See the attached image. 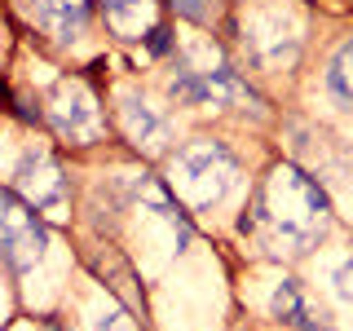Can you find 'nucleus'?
Here are the masks:
<instances>
[{
    "instance_id": "nucleus-9",
    "label": "nucleus",
    "mask_w": 353,
    "mask_h": 331,
    "mask_svg": "<svg viewBox=\"0 0 353 331\" xmlns=\"http://www.w3.org/2000/svg\"><path fill=\"white\" fill-rule=\"evenodd\" d=\"M274 318H283L287 327H301V331H331V314L318 305V296L301 279H283L274 287Z\"/></svg>"
},
{
    "instance_id": "nucleus-6",
    "label": "nucleus",
    "mask_w": 353,
    "mask_h": 331,
    "mask_svg": "<svg viewBox=\"0 0 353 331\" xmlns=\"http://www.w3.org/2000/svg\"><path fill=\"white\" fill-rule=\"evenodd\" d=\"M14 190L18 199H27L40 217L58 221L66 217L71 208V190H66V177H62V163L53 159L49 150H27L14 168Z\"/></svg>"
},
{
    "instance_id": "nucleus-11",
    "label": "nucleus",
    "mask_w": 353,
    "mask_h": 331,
    "mask_svg": "<svg viewBox=\"0 0 353 331\" xmlns=\"http://www.w3.org/2000/svg\"><path fill=\"white\" fill-rule=\"evenodd\" d=\"M102 14L110 22V31L124 40H141V27H154L150 14H154V0H102Z\"/></svg>"
},
{
    "instance_id": "nucleus-5",
    "label": "nucleus",
    "mask_w": 353,
    "mask_h": 331,
    "mask_svg": "<svg viewBox=\"0 0 353 331\" xmlns=\"http://www.w3.org/2000/svg\"><path fill=\"white\" fill-rule=\"evenodd\" d=\"M301 36H305V22L292 14V5H270V9H256L252 18H243V44L265 66L296 62Z\"/></svg>"
},
{
    "instance_id": "nucleus-12",
    "label": "nucleus",
    "mask_w": 353,
    "mask_h": 331,
    "mask_svg": "<svg viewBox=\"0 0 353 331\" xmlns=\"http://www.w3.org/2000/svg\"><path fill=\"white\" fill-rule=\"evenodd\" d=\"M327 93L336 97V106L353 110V36L340 40L327 62Z\"/></svg>"
},
{
    "instance_id": "nucleus-14",
    "label": "nucleus",
    "mask_w": 353,
    "mask_h": 331,
    "mask_svg": "<svg viewBox=\"0 0 353 331\" xmlns=\"http://www.w3.org/2000/svg\"><path fill=\"white\" fill-rule=\"evenodd\" d=\"M172 9H176L181 18H194V22L208 18V0H172Z\"/></svg>"
},
{
    "instance_id": "nucleus-10",
    "label": "nucleus",
    "mask_w": 353,
    "mask_h": 331,
    "mask_svg": "<svg viewBox=\"0 0 353 331\" xmlns=\"http://www.w3.org/2000/svg\"><path fill=\"white\" fill-rule=\"evenodd\" d=\"M31 14L49 36L75 40L93 18V0H31Z\"/></svg>"
},
{
    "instance_id": "nucleus-7",
    "label": "nucleus",
    "mask_w": 353,
    "mask_h": 331,
    "mask_svg": "<svg viewBox=\"0 0 353 331\" xmlns=\"http://www.w3.org/2000/svg\"><path fill=\"white\" fill-rule=\"evenodd\" d=\"M44 115H49V124L62 132V137L71 141H93L97 132H102V110H97V97L88 93L80 80H62L53 84V93L44 97Z\"/></svg>"
},
{
    "instance_id": "nucleus-3",
    "label": "nucleus",
    "mask_w": 353,
    "mask_h": 331,
    "mask_svg": "<svg viewBox=\"0 0 353 331\" xmlns=\"http://www.w3.org/2000/svg\"><path fill=\"white\" fill-rule=\"evenodd\" d=\"M44 248H49V234H44L40 212L18 199V190H0V257H5L9 270H31Z\"/></svg>"
},
{
    "instance_id": "nucleus-2",
    "label": "nucleus",
    "mask_w": 353,
    "mask_h": 331,
    "mask_svg": "<svg viewBox=\"0 0 353 331\" xmlns=\"http://www.w3.org/2000/svg\"><path fill=\"white\" fill-rule=\"evenodd\" d=\"M234 185H239V159L212 137L185 141L168 163V190L190 212H208V208L225 203Z\"/></svg>"
},
{
    "instance_id": "nucleus-13",
    "label": "nucleus",
    "mask_w": 353,
    "mask_h": 331,
    "mask_svg": "<svg viewBox=\"0 0 353 331\" xmlns=\"http://www.w3.org/2000/svg\"><path fill=\"white\" fill-rule=\"evenodd\" d=\"M331 283H336V292L345 296V301H353V257L345 265H336V279H331Z\"/></svg>"
},
{
    "instance_id": "nucleus-4",
    "label": "nucleus",
    "mask_w": 353,
    "mask_h": 331,
    "mask_svg": "<svg viewBox=\"0 0 353 331\" xmlns=\"http://www.w3.org/2000/svg\"><path fill=\"white\" fill-rule=\"evenodd\" d=\"M172 97L176 102H212V106H261V97L248 88V80H239L221 58L208 66L181 62L172 75Z\"/></svg>"
},
{
    "instance_id": "nucleus-1",
    "label": "nucleus",
    "mask_w": 353,
    "mask_h": 331,
    "mask_svg": "<svg viewBox=\"0 0 353 331\" xmlns=\"http://www.w3.org/2000/svg\"><path fill=\"white\" fill-rule=\"evenodd\" d=\"M239 230L261 234L274 257H305L327 239L331 203L309 172H301L296 163H274L256 194V208L239 221Z\"/></svg>"
},
{
    "instance_id": "nucleus-16",
    "label": "nucleus",
    "mask_w": 353,
    "mask_h": 331,
    "mask_svg": "<svg viewBox=\"0 0 353 331\" xmlns=\"http://www.w3.org/2000/svg\"><path fill=\"white\" fill-rule=\"evenodd\" d=\"M146 40H150V49H154V53H168V44H172V40H168V27H159V22H154V27L146 31Z\"/></svg>"
},
{
    "instance_id": "nucleus-15",
    "label": "nucleus",
    "mask_w": 353,
    "mask_h": 331,
    "mask_svg": "<svg viewBox=\"0 0 353 331\" xmlns=\"http://www.w3.org/2000/svg\"><path fill=\"white\" fill-rule=\"evenodd\" d=\"M97 331H137V327H132L128 314H102L97 318Z\"/></svg>"
},
{
    "instance_id": "nucleus-8",
    "label": "nucleus",
    "mask_w": 353,
    "mask_h": 331,
    "mask_svg": "<svg viewBox=\"0 0 353 331\" xmlns=\"http://www.w3.org/2000/svg\"><path fill=\"white\" fill-rule=\"evenodd\" d=\"M119 119H124L128 141L141 146L146 154H159L163 146H168V137H172V119L163 115L146 93H128L124 106H119Z\"/></svg>"
}]
</instances>
